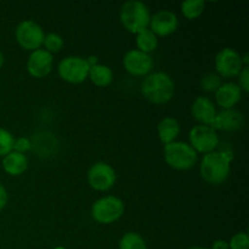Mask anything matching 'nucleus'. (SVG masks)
Masks as SVG:
<instances>
[{"label":"nucleus","instance_id":"f257e3e1","mask_svg":"<svg viewBox=\"0 0 249 249\" xmlns=\"http://www.w3.org/2000/svg\"><path fill=\"white\" fill-rule=\"evenodd\" d=\"M232 155L228 151H213L207 153L201 162V177L211 185H220L230 174Z\"/></svg>","mask_w":249,"mask_h":249},{"label":"nucleus","instance_id":"f03ea898","mask_svg":"<svg viewBox=\"0 0 249 249\" xmlns=\"http://www.w3.org/2000/svg\"><path fill=\"white\" fill-rule=\"evenodd\" d=\"M141 91L143 96L152 104H167L174 96L175 85L167 73L156 72L145 78Z\"/></svg>","mask_w":249,"mask_h":249},{"label":"nucleus","instance_id":"7ed1b4c3","mask_svg":"<svg viewBox=\"0 0 249 249\" xmlns=\"http://www.w3.org/2000/svg\"><path fill=\"white\" fill-rule=\"evenodd\" d=\"M150 19V10L141 1L131 0L125 2L121 10L122 23L130 33L138 34L143 29H147Z\"/></svg>","mask_w":249,"mask_h":249},{"label":"nucleus","instance_id":"20e7f679","mask_svg":"<svg viewBox=\"0 0 249 249\" xmlns=\"http://www.w3.org/2000/svg\"><path fill=\"white\" fill-rule=\"evenodd\" d=\"M164 160L177 170H189L196 164L197 152L186 142L174 141L164 146Z\"/></svg>","mask_w":249,"mask_h":249},{"label":"nucleus","instance_id":"39448f33","mask_svg":"<svg viewBox=\"0 0 249 249\" xmlns=\"http://www.w3.org/2000/svg\"><path fill=\"white\" fill-rule=\"evenodd\" d=\"M124 213L122 199L114 196H106L97 199L91 209V215L100 224H112L121 219Z\"/></svg>","mask_w":249,"mask_h":249},{"label":"nucleus","instance_id":"423d86ee","mask_svg":"<svg viewBox=\"0 0 249 249\" xmlns=\"http://www.w3.org/2000/svg\"><path fill=\"white\" fill-rule=\"evenodd\" d=\"M90 65L87 58L79 56H70L58 65V74L65 82L71 84H80L89 75Z\"/></svg>","mask_w":249,"mask_h":249},{"label":"nucleus","instance_id":"0eeeda50","mask_svg":"<svg viewBox=\"0 0 249 249\" xmlns=\"http://www.w3.org/2000/svg\"><path fill=\"white\" fill-rule=\"evenodd\" d=\"M15 36H16V40L21 48L31 51L40 49V46L43 45L44 38H45L43 28L31 19L21 22L17 26Z\"/></svg>","mask_w":249,"mask_h":249},{"label":"nucleus","instance_id":"6e6552de","mask_svg":"<svg viewBox=\"0 0 249 249\" xmlns=\"http://www.w3.org/2000/svg\"><path fill=\"white\" fill-rule=\"evenodd\" d=\"M190 146L194 148L196 152L201 153H211L213 152L219 145V138L216 131L209 125H199L194 126L189 134Z\"/></svg>","mask_w":249,"mask_h":249},{"label":"nucleus","instance_id":"1a4fd4ad","mask_svg":"<svg viewBox=\"0 0 249 249\" xmlns=\"http://www.w3.org/2000/svg\"><path fill=\"white\" fill-rule=\"evenodd\" d=\"M215 68L221 77H237L243 68L242 57L233 49H223L215 57Z\"/></svg>","mask_w":249,"mask_h":249},{"label":"nucleus","instance_id":"9d476101","mask_svg":"<svg viewBox=\"0 0 249 249\" xmlns=\"http://www.w3.org/2000/svg\"><path fill=\"white\" fill-rule=\"evenodd\" d=\"M116 172L109 164L104 162L96 163L88 173L89 185L96 191H107L116 182Z\"/></svg>","mask_w":249,"mask_h":249},{"label":"nucleus","instance_id":"9b49d317","mask_svg":"<svg viewBox=\"0 0 249 249\" xmlns=\"http://www.w3.org/2000/svg\"><path fill=\"white\" fill-rule=\"evenodd\" d=\"M123 65L126 72L131 75H142L148 74L153 67V61L148 53H141L139 50H130L125 53L123 58Z\"/></svg>","mask_w":249,"mask_h":249},{"label":"nucleus","instance_id":"f8f14e48","mask_svg":"<svg viewBox=\"0 0 249 249\" xmlns=\"http://www.w3.org/2000/svg\"><path fill=\"white\" fill-rule=\"evenodd\" d=\"M53 56L44 49L33 51L27 61V71L34 78H45L53 71Z\"/></svg>","mask_w":249,"mask_h":249},{"label":"nucleus","instance_id":"ddd939ff","mask_svg":"<svg viewBox=\"0 0 249 249\" xmlns=\"http://www.w3.org/2000/svg\"><path fill=\"white\" fill-rule=\"evenodd\" d=\"M178 17L174 12L169 10H160L156 12L150 19L151 31L160 36H167L169 34L174 33L178 28Z\"/></svg>","mask_w":249,"mask_h":249},{"label":"nucleus","instance_id":"4468645a","mask_svg":"<svg viewBox=\"0 0 249 249\" xmlns=\"http://www.w3.org/2000/svg\"><path fill=\"white\" fill-rule=\"evenodd\" d=\"M245 125V117L241 112L236 109H223L216 113L211 128L214 130H225V131H236L240 130Z\"/></svg>","mask_w":249,"mask_h":249},{"label":"nucleus","instance_id":"2eb2a0df","mask_svg":"<svg viewBox=\"0 0 249 249\" xmlns=\"http://www.w3.org/2000/svg\"><path fill=\"white\" fill-rule=\"evenodd\" d=\"M242 90L235 83L221 84L215 91L216 104L223 109H231L241 101Z\"/></svg>","mask_w":249,"mask_h":249},{"label":"nucleus","instance_id":"dca6fc26","mask_svg":"<svg viewBox=\"0 0 249 249\" xmlns=\"http://www.w3.org/2000/svg\"><path fill=\"white\" fill-rule=\"evenodd\" d=\"M192 116L196 121H198L202 125H209L213 123L216 116V109L211 99L204 96H199L195 100L191 107Z\"/></svg>","mask_w":249,"mask_h":249},{"label":"nucleus","instance_id":"f3484780","mask_svg":"<svg viewBox=\"0 0 249 249\" xmlns=\"http://www.w3.org/2000/svg\"><path fill=\"white\" fill-rule=\"evenodd\" d=\"M2 167L7 174L17 177V175H21L22 173L26 172L27 167H28V160L22 153L11 151L2 160Z\"/></svg>","mask_w":249,"mask_h":249},{"label":"nucleus","instance_id":"a211bd4d","mask_svg":"<svg viewBox=\"0 0 249 249\" xmlns=\"http://www.w3.org/2000/svg\"><path fill=\"white\" fill-rule=\"evenodd\" d=\"M158 138L164 145H168L170 142H174L175 139L180 134V124L179 122L172 117L163 118L158 124Z\"/></svg>","mask_w":249,"mask_h":249},{"label":"nucleus","instance_id":"6ab92c4d","mask_svg":"<svg viewBox=\"0 0 249 249\" xmlns=\"http://www.w3.org/2000/svg\"><path fill=\"white\" fill-rule=\"evenodd\" d=\"M91 83H94L96 87L105 88L108 87L109 84L113 80V73H112L111 68L108 66L105 65H94L90 67L89 70V75Z\"/></svg>","mask_w":249,"mask_h":249},{"label":"nucleus","instance_id":"aec40b11","mask_svg":"<svg viewBox=\"0 0 249 249\" xmlns=\"http://www.w3.org/2000/svg\"><path fill=\"white\" fill-rule=\"evenodd\" d=\"M136 45H138V50L141 51V53H152V51H155L157 49V36L151 29H143L142 32L138 33V36H136Z\"/></svg>","mask_w":249,"mask_h":249},{"label":"nucleus","instance_id":"412c9836","mask_svg":"<svg viewBox=\"0 0 249 249\" xmlns=\"http://www.w3.org/2000/svg\"><path fill=\"white\" fill-rule=\"evenodd\" d=\"M206 2L203 0H186L181 4V11L186 18L196 19L204 11Z\"/></svg>","mask_w":249,"mask_h":249},{"label":"nucleus","instance_id":"4be33fe9","mask_svg":"<svg viewBox=\"0 0 249 249\" xmlns=\"http://www.w3.org/2000/svg\"><path fill=\"white\" fill-rule=\"evenodd\" d=\"M119 249H147L143 238L136 232H128L122 237Z\"/></svg>","mask_w":249,"mask_h":249},{"label":"nucleus","instance_id":"5701e85b","mask_svg":"<svg viewBox=\"0 0 249 249\" xmlns=\"http://www.w3.org/2000/svg\"><path fill=\"white\" fill-rule=\"evenodd\" d=\"M43 45L44 48H45L44 50H46L48 53H58V51L63 48V39L62 36H58V34L49 33L48 36H45V38H44Z\"/></svg>","mask_w":249,"mask_h":249},{"label":"nucleus","instance_id":"b1692460","mask_svg":"<svg viewBox=\"0 0 249 249\" xmlns=\"http://www.w3.org/2000/svg\"><path fill=\"white\" fill-rule=\"evenodd\" d=\"M14 143L15 139L12 134L6 129L0 128V156H6L14 151Z\"/></svg>","mask_w":249,"mask_h":249},{"label":"nucleus","instance_id":"393cba45","mask_svg":"<svg viewBox=\"0 0 249 249\" xmlns=\"http://www.w3.org/2000/svg\"><path fill=\"white\" fill-rule=\"evenodd\" d=\"M230 249H249V237L246 232L236 233L229 243Z\"/></svg>","mask_w":249,"mask_h":249},{"label":"nucleus","instance_id":"a878e982","mask_svg":"<svg viewBox=\"0 0 249 249\" xmlns=\"http://www.w3.org/2000/svg\"><path fill=\"white\" fill-rule=\"evenodd\" d=\"M201 85L207 91H216L218 88L221 85L220 78L216 74H208L202 79Z\"/></svg>","mask_w":249,"mask_h":249},{"label":"nucleus","instance_id":"bb28decb","mask_svg":"<svg viewBox=\"0 0 249 249\" xmlns=\"http://www.w3.org/2000/svg\"><path fill=\"white\" fill-rule=\"evenodd\" d=\"M32 148V142L29 139L27 138H18L17 140H15L14 143V151L15 152H18L24 155V152L29 151Z\"/></svg>","mask_w":249,"mask_h":249},{"label":"nucleus","instance_id":"cd10ccee","mask_svg":"<svg viewBox=\"0 0 249 249\" xmlns=\"http://www.w3.org/2000/svg\"><path fill=\"white\" fill-rule=\"evenodd\" d=\"M238 79H240V89L243 90L245 92L249 91V67L246 66V67L242 68V71L238 74Z\"/></svg>","mask_w":249,"mask_h":249},{"label":"nucleus","instance_id":"c85d7f7f","mask_svg":"<svg viewBox=\"0 0 249 249\" xmlns=\"http://www.w3.org/2000/svg\"><path fill=\"white\" fill-rule=\"evenodd\" d=\"M7 203V192L5 187L0 184V211L5 208Z\"/></svg>","mask_w":249,"mask_h":249},{"label":"nucleus","instance_id":"c756f323","mask_svg":"<svg viewBox=\"0 0 249 249\" xmlns=\"http://www.w3.org/2000/svg\"><path fill=\"white\" fill-rule=\"evenodd\" d=\"M212 249H229V243L226 242V241H223V240H218L214 242L213 247Z\"/></svg>","mask_w":249,"mask_h":249},{"label":"nucleus","instance_id":"7c9ffc66","mask_svg":"<svg viewBox=\"0 0 249 249\" xmlns=\"http://www.w3.org/2000/svg\"><path fill=\"white\" fill-rule=\"evenodd\" d=\"M2 65H4V55H2L1 51H0V68L2 67Z\"/></svg>","mask_w":249,"mask_h":249},{"label":"nucleus","instance_id":"2f4dec72","mask_svg":"<svg viewBox=\"0 0 249 249\" xmlns=\"http://www.w3.org/2000/svg\"><path fill=\"white\" fill-rule=\"evenodd\" d=\"M190 249H208V248H202V247H194V248H190Z\"/></svg>","mask_w":249,"mask_h":249},{"label":"nucleus","instance_id":"473e14b6","mask_svg":"<svg viewBox=\"0 0 249 249\" xmlns=\"http://www.w3.org/2000/svg\"><path fill=\"white\" fill-rule=\"evenodd\" d=\"M56 249H63V248H56Z\"/></svg>","mask_w":249,"mask_h":249}]
</instances>
